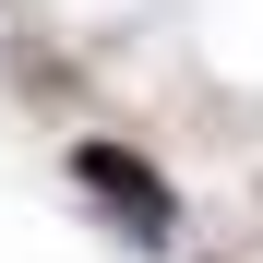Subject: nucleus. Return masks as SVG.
I'll return each instance as SVG.
<instances>
[{"instance_id":"nucleus-1","label":"nucleus","mask_w":263,"mask_h":263,"mask_svg":"<svg viewBox=\"0 0 263 263\" xmlns=\"http://www.w3.org/2000/svg\"><path fill=\"white\" fill-rule=\"evenodd\" d=\"M72 192H96V203L120 215V239H144V251L180 239V192H167L132 144H108V132H84V144H72Z\"/></svg>"}]
</instances>
